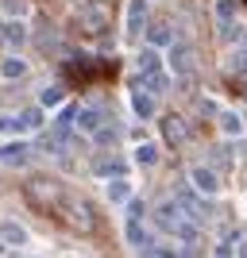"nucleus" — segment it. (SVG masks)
Masks as SVG:
<instances>
[{"instance_id":"f257e3e1","label":"nucleus","mask_w":247,"mask_h":258,"mask_svg":"<svg viewBox=\"0 0 247 258\" xmlns=\"http://www.w3.org/2000/svg\"><path fill=\"white\" fill-rule=\"evenodd\" d=\"M116 74V62H97V58H70L66 62V77L70 81H81V85H89V81H97V77H112Z\"/></svg>"},{"instance_id":"f03ea898","label":"nucleus","mask_w":247,"mask_h":258,"mask_svg":"<svg viewBox=\"0 0 247 258\" xmlns=\"http://www.w3.org/2000/svg\"><path fill=\"white\" fill-rule=\"evenodd\" d=\"M108 20H112V16H108L105 0H85V4H81V23H85L89 31H105Z\"/></svg>"},{"instance_id":"7ed1b4c3","label":"nucleus","mask_w":247,"mask_h":258,"mask_svg":"<svg viewBox=\"0 0 247 258\" xmlns=\"http://www.w3.org/2000/svg\"><path fill=\"white\" fill-rule=\"evenodd\" d=\"M170 70L178 77L193 74V46H189V43H174L170 46Z\"/></svg>"},{"instance_id":"20e7f679","label":"nucleus","mask_w":247,"mask_h":258,"mask_svg":"<svg viewBox=\"0 0 247 258\" xmlns=\"http://www.w3.org/2000/svg\"><path fill=\"white\" fill-rule=\"evenodd\" d=\"M155 220H159V227H162V231H178V227L185 224V220H182V208L174 205V201H170V205H159Z\"/></svg>"},{"instance_id":"39448f33","label":"nucleus","mask_w":247,"mask_h":258,"mask_svg":"<svg viewBox=\"0 0 247 258\" xmlns=\"http://www.w3.org/2000/svg\"><path fill=\"white\" fill-rule=\"evenodd\" d=\"M27 162V143H8L0 147V166H23Z\"/></svg>"},{"instance_id":"423d86ee","label":"nucleus","mask_w":247,"mask_h":258,"mask_svg":"<svg viewBox=\"0 0 247 258\" xmlns=\"http://www.w3.org/2000/svg\"><path fill=\"white\" fill-rule=\"evenodd\" d=\"M178 208H182V212L189 216L193 224H197V220H205V205H201V201H197L193 193H185V189H182V193H178Z\"/></svg>"},{"instance_id":"0eeeda50","label":"nucleus","mask_w":247,"mask_h":258,"mask_svg":"<svg viewBox=\"0 0 247 258\" xmlns=\"http://www.w3.org/2000/svg\"><path fill=\"white\" fill-rule=\"evenodd\" d=\"M139 89H151V97H159V93H166V89H170V77L162 74V70H155V74H143Z\"/></svg>"},{"instance_id":"6e6552de","label":"nucleus","mask_w":247,"mask_h":258,"mask_svg":"<svg viewBox=\"0 0 247 258\" xmlns=\"http://www.w3.org/2000/svg\"><path fill=\"white\" fill-rule=\"evenodd\" d=\"M162 131H166V139L178 147V143H185V123H182V116H166L162 119Z\"/></svg>"},{"instance_id":"1a4fd4ad","label":"nucleus","mask_w":247,"mask_h":258,"mask_svg":"<svg viewBox=\"0 0 247 258\" xmlns=\"http://www.w3.org/2000/svg\"><path fill=\"white\" fill-rule=\"evenodd\" d=\"M139 31H143V0H131L128 4V35L135 39Z\"/></svg>"},{"instance_id":"9d476101","label":"nucleus","mask_w":247,"mask_h":258,"mask_svg":"<svg viewBox=\"0 0 247 258\" xmlns=\"http://www.w3.org/2000/svg\"><path fill=\"white\" fill-rule=\"evenodd\" d=\"M74 119H77V127H85V131L101 127V112L97 108H81V112H74Z\"/></svg>"},{"instance_id":"9b49d317","label":"nucleus","mask_w":247,"mask_h":258,"mask_svg":"<svg viewBox=\"0 0 247 258\" xmlns=\"http://www.w3.org/2000/svg\"><path fill=\"white\" fill-rule=\"evenodd\" d=\"M128 239H131V247H139V250H151V235L139 227V220H131L128 224Z\"/></svg>"},{"instance_id":"f8f14e48","label":"nucleus","mask_w":247,"mask_h":258,"mask_svg":"<svg viewBox=\"0 0 247 258\" xmlns=\"http://www.w3.org/2000/svg\"><path fill=\"white\" fill-rule=\"evenodd\" d=\"M193 185L201 189V193H216V177H213V170L197 166V170H193Z\"/></svg>"},{"instance_id":"ddd939ff","label":"nucleus","mask_w":247,"mask_h":258,"mask_svg":"<svg viewBox=\"0 0 247 258\" xmlns=\"http://www.w3.org/2000/svg\"><path fill=\"white\" fill-rule=\"evenodd\" d=\"M16 127H20V131H35V127H43V112H39V108H27V112L16 119Z\"/></svg>"},{"instance_id":"4468645a","label":"nucleus","mask_w":247,"mask_h":258,"mask_svg":"<svg viewBox=\"0 0 247 258\" xmlns=\"http://www.w3.org/2000/svg\"><path fill=\"white\" fill-rule=\"evenodd\" d=\"M135 66H139V74H155V70H162V66H159V54L151 50V46L139 54V62H135Z\"/></svg>"},{"instance_id":"2eb2a0df","label":"nucleus","mask_w":247,"mask_h":258,"mask_svg":"<svg viewBox=\"0 0 247 258\" xmlns=\"http://www.w3.org/2000/svg\"><path fill=\"white\" fill-rule=\"evenodd\" d=\"M0 235L8 239V243H23V239H27V231H23V227H16V224H4V227H0Z\"/></svg>"},{"instance_id":"dca6fc26","label":"nucleus","mask_w":247,"mask_h":258,"mask_svg":"<svg viewBox=\"0 0 247 258\" xmlns=\"http://www.w3.org/2000/svg\"><path fill=\"white\" fill-rule=\"evenodd\" d=\"M220 127H224L228 135H239V131H243V123H239V116H232V112H224V116H220Z\"/></svg>"},{"instance_id":"f3484780","label":"nucleus","mask_w":247,"mask_h":258,"mask_svg":"<svg viewBox=\"0 0 247 258\" xmlns=\"http://www.w3.org/2000/svg\"><path fill=\"white\" fill-rule=\"evenodd\" d=\"M23 70H27L23 58H8V62H4V77H23Z\"/></svg>"},{"instance_id":"a211bd4d","label":"nucleus","mask_w":247,"mask_h":258,"mask_svg":"<svg viewBox=\"0 0 247 258\" xmlns=\"http://www.w3.org/2000/svg\"><path fill=\"white\" fill-rule=\"evenodd\" d=\"M131 104H135V112H139V116H151V112H155V100L143 97V93H135V97H131Z\"/></svg>"},{"instance_id":"6ab92c4d","label":"nucleus","mask_w":247,"mask_h":258,"mask_svg":"<svg viewBox=\"0 0 247 258\" xmlns=\"http://www.w3.org/2000/svg\"><path fill=\"white\" fill-rule=\"evenodd\" d=\"M23 23H8V27H4V39H8V43H23Z\"/></svg>"},{"instance_id":"aec40b11","label":"nucleus","mask_w":247,"mask_h":258,"mask_svg":"<svg viewBox=\"0 0 247 258\" xmlns=\"http://www.w3.org/2000/svg\"><path fill=\"white\" fill-rule=\"evenodd\" d=\"M97 170H101V173H124V162H116V158H101V162H97Z\"/></svg>"},{"instance_id":"412c9836","label":"nucleus","mask_w":247,"mask_h":258,"mask_svg":"<svg viewBox=\"0 0 247 258\" xmlns=\"http://www.w3.org/2000/svg\"><path fill=\"white\" fill-rule=\"evenodd\" d=\"M216 16H220V20H232V16H236V0H220V4H216Z\"/></svg>"},{"instance_id":"4be33fe9","label":"nucleus","mask_w":247,"mask_h":258,"mask_svg":"<svg viewBox=\"0 0 247 258\" xmlns=\"http://www.w3.org/2000/svg\"><path fill=\"white\" fill-rule=\"evenodd\" d=\"M108 201H128V185L112 181V185H108Z\"/></svg>"},{"instance_id":"5701e85b","label":"nucleus","mask_w":247,"mask_h":258,"mask_svg":"<svg viewBox=\"0 0 247 258\" xmlns=\"http://www.w3.org/2000/svg\"><path fill=\"white\" fill-rule=\"evenodd\" d=\"M43 104H46V108H51V104H62V89H58V85L43 89Z\"/></svg>"},{"instance_id":"b1692460","label":"nucleus","mask_w":247,"mask_h":258,"mask_svg":"<svg viewBox=\"0 0 247 258\" xmlns=\"http://www.w3.org/2000/svg\"><path fill=\"white\" fill-rule=\"evenodd\" d=\"M135 158H139V162H143V166H151V162L159 158V154H155V147H151V143H143L139 151H135Z\"/></svg>"},{"instance_id":"393cba45","label":"nucleus","mask_w":247,"mask_h":258,"mask_svg":"<svg viewBox=\"0 0 247 258\" xmlns=\"http://www.w3.org/2000/svg\"><path fill=\"white\" fill-rule=\"evenodd\" d=\"M232 70H239V74L247 70V54H243V50H236V54H232Z\"/></svg>"},{"instance_id":"a878e982","label":"nucleus","mask_w":247,"mask_h":258,"mask_svg":"<svg viewBox=\"0 0 247 258\" xmlns=\"http://www.w3.org/2000/svg\"><path fill=\"white\" fill-rule=\"evenodd\" d=\"M112 139H116V131H112V127H97V143H112Z\"/></svg>"},{"instance_id":"bb28decb","label":"nucleus","mask_w":247,"mask_h":258,"mask_svg":"<svg viewBox=\"0 0 247 258\" xmlns=\"http://www.w3.org/2000/svg\"><path fill=\"white\" fill-rule=\"evenodd\" d=\"M151 39H155V43H170V31H162V27H155V31H151Z\"/></svg>"},{"instance_id":"cd10ccee","label":"nucleus","mask_w":247,"mask_h":258,"mask_svg":"<svg viewBox=\"0 0 247 258\" xmlns=\"http://www.w3.org/2000/svg\"><path fill=\"white\" fill-rule=\"evenodd\" d=\"M147 258H174V250H151Z\"/></svg>"},{"instance_id":"c85d7f7f","label":"nucleus","mask_w":247,"mask_h":258,"mask_svg":"<svg viewBox=\"0 0 247 258\" xmlns=\"http://www.w3.org/2000/svg\"><path fill=\"white\" fill-rule=\"evenodd\" d=\"M239 258H247V247H243V250H239Z\"/></svg>"},{"instance_id":"c756f323","label":"nucleus","mask_w":247,"mask_h":258,"mask_svg":"<svg viewBox=\"0 0 247 258\" xmlns=\"http://www.w3.org/2000/svg\"><path fill=\"white\" fill-rule=\"evenodd\" d=\"M0 254H4V243H0Z\"/></svg>"}]
</instances>
